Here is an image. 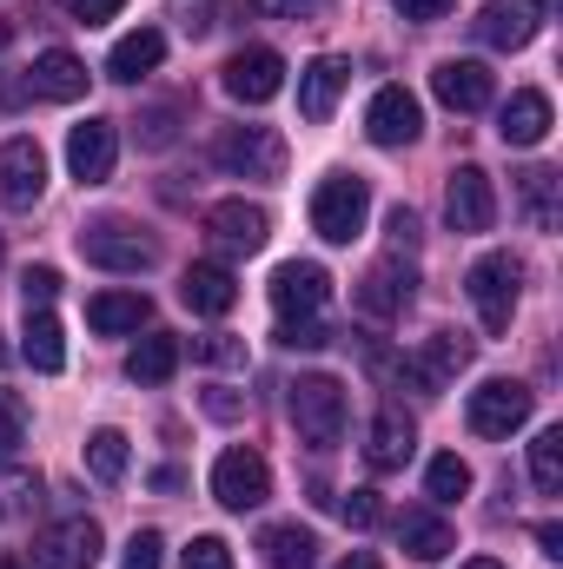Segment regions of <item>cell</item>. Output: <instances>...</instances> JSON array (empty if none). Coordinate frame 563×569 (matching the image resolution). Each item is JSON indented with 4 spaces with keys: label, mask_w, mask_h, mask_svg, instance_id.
I'll return each instance as SVG.
<instances>
[{
    "label": "cell",
    "mask_w": 563,
    "mask_h": 569,
    "mask_svg": "<svg viewBox=\"0 0 563 569\" xmlns=\"http://www.w3.org/2000/svg\"><path fill=\"white\" fill-rule=\"evenodd\" d=\"M365 219H372V186H365L358 172L318 179V192H312V232H318L325 246H352V239L365 232Z\"/></svg>",
    "instance_id": "obj_1"
},
{
    "label": "cell",
    "mask_w": 563,
    "mask_h": 569,
    "mask_svg": "<svg viewBox=\"0 0 563 569\" xmlns=\"http://www.w3.org/2000/svg\"><path fill=\"white\" fill-rule=\"evenodd\" d=\"M285 411H292V430L312 443V450H332L338 437H345V385L338 378H298L292 391H285Z\"/></svg>",
    "instance_id": "obj_2"
},
{
    "label": "cell",
    "mask_w": 563,
    "mask_h": 569,
    "mask_svg": "<svg viewBox=\"0 0 563 569\" xmlns=\"http://www.w3.org/2000/svg\"><path fill=\"white\" fill-rule=\"evenodd\" d=\"M517 284H524V266L511 259V252H484L477 266H471V305H477V325L497 338V331H511V318H517Z\"/></svg>",
    "instance_id": "obj_3"
},
{
    "label": "cell",
    "mask_w": 563,
    "mask_h": 569,
    "mask_svg": "<svg viewBox=\"0 0 563 569\" xmlns=\"http://www.w3.org/2000/svg\"><path fill=\"white\" fill-rule=\"evenodd\" d=\"M531 411H537V391H531V385H517V378H491V385L471 391L464 425L477 430V437H511V430L531 425Z\"/></svg>",
    "instance_id": "obj_4"
},
{
    "label": "cell",
    "mask_w": 563,
    "mask_h": 569,
    "mask_svg": "<svg viewBox=\"0 0 563 569\" xmlns=\"http://www.w3.org/2000/svg\"><path fill=\"white\" fill-rule=\"evenodd\" d=\"M213 497H219L226 510H259V503L273 497V463H266L259 450H246V443L219 450V463H213Z\"/></svg>",
    "instance_id": "obj_5"
},
{
    "label": "cell",
    "mask_w": 563,
    "mask_h": 569,
    "mask_svg": "<svg viewBox=\"0 0 563 569\" xmlns=\"http://www.w3.org/2000/svg\"><path fill=\"white\" fill-rule=\"evenodd\" d=\"M213 152L233 179H285V140L273 127H226Z\"/></svg>",
    "instance_id": "obj_6"
},
{
    "label": "cell",
    "mask_w": 563,
    "mask_h": 569,
    "mask_svg": "<svg viewBox=\"0 0 563 569\" xmlns=\"http://www.w3.org/2000/svg\"><path fill=\"white\" fill-rule=\"evenodd\" d=\"M80 259L100 266V272H134L140 279L146 266H152V239H140L127 219H93L80 232Z\"/></svg>",
    "instance_id": "obj_7"
},
{
    "label": "cell",
    "mask_w": 563,
    "mask_h": 569,
    "mask_svg": "<svg viewBox=\"0 0 563 569\" xmlns=\"http://www.w3.org/2000/svg\"><path fill=\"white\" fill-rule=\"evenodd\" d=\"M226 93L239 100V107H266V100H279L285 93V60L273 47H239L233 60H226Z\"/></svg>",
    "instance_id": "obj_8"
},
{
    "label": "cell",
    "mask_w": 563,
    "mask_h": 569,
    "mask_svg": "<svg viewBox=\"0 0 563 569\" xmlns=\"http://www.w3.org/2000/svg\"><path fill=\"white\" fill-rule=\"evenodd\" d=\"M47 192V152L40 140H7L0 146V206L7 212H33Z\"/></svg>",
    "instance_id": "obj_9"
},
{
    "label": "cell",
    "mask_w": 563,
    "mask_h": 569,
    "mask_svg": "<svg viewBox=\"0 0 563 569\" xmlns=\"http://www.w3.org/2000/svg\"><path fill=\"white\" fill-rule=\"evenodd\" d=\"M444 219L457 232H491L497 226V192H491V172L484 166H457L451 186H444Z\"/></svg>",
    "instance_id": "obj_10"
},
{
    "label": "cell",
    "mask_w": 563,
    "mask_h": 569,
    "mask_svg": "<svg viewBox=\"0 0 563 569\" xmlns=\"http://www.w3.org/2000/svg\"><path fill=\"white\" fill-rule=\"evenodd\" d=\"M418 133H424L418 93H405V87H378L372 107H365V140L372 146H412Z\"/></svg>",
    "instance_id": "obj_11"
},
{
    "label": "cell",
    "mask_w": 563,
    "mask_h": 569,
    "mask_svg": "<svg viewBox=\"0 0 563 569\" xmlns=\"http://www.w3.org/2000/svg\"><path fill=\"white\" fill-rule=\"evenodd\" d=\"M113 159H120L113 120H80V127L67 133V172H73L80 186H107V179H113Z\"/></svg>",
    "instance_id": "obj_12"
},
{
    "label": "cell",
    "mask_w": 563,
    "mask_h": 569,
    "mask_svg": "<svg viewBox=\"0 0 563 569\" xmlns=\"http://www.w3.org/2000/svg\"><path fill=\"white\" fill-rule=\"evenodd\" d=\"M477 40L484 47H497V53H517V47H531L537 40V27H544V7L537 0H491L477 20Z\"/></svg>",
    "instance_id": "obj_13"
},
{
    "label": "cell",
    "mask_w": 563,
    "mask_h": 569,
    "mask_svg": "<svg viewBox=\"0 0 563 569\" xmlns=\"http://www.w3.org/2000/svg\"><path fill=\"white\" fill-rule=\"evenodd\" d=\"M33 563L40 569H93L100 563V523H93V517H67V523H53V530L33 543Z\"/></svg>",
    "instance_id": "obj_14"
},
{
    "label": "cell",
    "mask_w": 563,
    "mask_h": 569,
    "mask_svg": "<svg viewBox=\"0 0 563 569\" xmlns=\"http://www.w3.org/2000/svg\"><path fill=\"white\" fill-rule=\"evenodd\" d=\"M332 298V272L312 266V259H292L273 272V311L279 318H318V305Z\"/></svg>",
    "instance_id": "obj_15"
},
{
    "label": "cell",
    "mask_w": 563,
    "mask_h": 569,
    "mask_svg": "<svg viewBox=\"0 0 563 569\" xmlns=\"http://www.w3.org/2000/svg\"><path fill=\"white\" fill-rule=\"evenodd\" d=\"M431 93H437L451 113H484L491 93H497V80H491L484 60H444V67L431 73Z\"/></svg>",
    "instance_id": "obj_16"
},
{
    "label": "cell",
    "mask_w": 563,
    "mask_h": 569,
    "mask_svg": "<svg viewBox=\"0 0 563 569\" xmlns=\"http://www.w3.org/2000/svg\"><path fill=\"white\" fill-rule=\"evenodd\" d=\"M206 232H213L226 252H266V239H273V219H266V206L219 199V206L206 212Z\"/></svg>",
    "instance_id": "obj_17"
},
{
    "label": "cell",
    "mask_w": 563,
    "mask_h": 569,
    "mask_svg": "<svg viewBox=\"0 0 563 569\" xmlns=\"http://www.w3.org/2000/svg\"><path fill=\"white\" fill-rule=\"evenodd\" d=\"M464 365H471V338H464V331H431L424 351L405 365V378H412L418 391H444Z\"/></svg>",
    "instance_id": "obj_18"
},
{
    "label": "cell",
    "mask_w": 563,
    "mask_h": 569,
    "mask_svg": "<svg viewBox=\"0 0 563 569\" xmlns=\"http://www.w3.org/2000/svg\"><path fill=\"white\" fill-rule=\"evenodd\" d=\"M412 450H418V425H412L398 405H385V411L372 418V437H365V463H372V470H405Z\"/></svg>",
    "instance_id": "obj_19"
},
{
    "label": "cell",
    "mask_w": 563,
    "mask_h": 569,
    "mask_svg": "<svg viewBox=\"0 0 563 569\" xmlns=\"http://www.w3.org/2000/svg\"><path fill=\"white\" fill-rule=\"evenodd\" d=\"M179 298H186L199 318H226V311L239 305V279H233L226 266L199 259V266H186V279H179Z\"/></svg>",
    "instance_id": "obj_20"
},
{
    "label": "cell",
    "mask_w": 563,
    "mask_h": 569,
    "mask_svg": "<svg viewBox=\"0 0 563 569\" xmlns=\"http://www.w3.org/2000/svg\"><path fill=\"white\" fill-rule=\"evenodd\" d=\"M27 87H33L40 100H80V93H87V60L67 53V47H47V53L27 67Z\"/></svg>",
    "instance_id": "obj_21"
},
{
    "label": "cell",
    "mask_w": 563,
    "mask_h": 569,
    "mask_svg": "<svg viewBox=\"0 0 563 569\" xmlns=\"http://www.w3.org/2000/svg\"><path fill=\"white\" fill-rule=\"evenodd\" d=\"M345 80H352V67L345 60H312L305 73H298V113L312 120V127H325L332 120V107H338V93H345Z\"/></svg>",
    "instance_id": "obj_22"
},
{
    "label": "cell",
    "mask_w": 563,
    "mask_h": 569,
    "mask_svg": "<svg viewBox=\"0 0 563 569\" xmlns=\"http://www.w3.org/2000/svg\"><path fill=\"white\" fill-rule=\"evenodd\" d=\"M497 133L504 146H544L551 140V93H537V87H524V93H511V107L497 113Z\"/></svg>",
    "instance_id": "obj_23"
},
{
    "label": "cell",
    "mask_w": 563,
    "mask_h": 569,
    "mask_svg": "<svg viewBox=\"0 0 563 569\" xmlns=\"http://www.w3.org/2000/svg\"><path fill=\"white\" fill-rule=\"evenodd\" d=\"M398 543H405L412 563H444V557L457 550V537H451V523H444L437 510H405V517H398Z\"/></svg>",
    "instance_id": "obj_24"
},
{
    "label": "cell",
    "mask_w": 563,
    "mask_h": 569,
    "mask_svg": "<svg viewBox=\"0 0 563 569\" xmlns=\"http://www.w3.org/2000/svg\"><path fill=\"white\" fill-rule=\"evenodd\" d=\"M358 305H365V318H398V311L412 305V272H405L398 259L372 266V272H365V284H358Z\"/></svg>",
    "instance_id": "obj_25"
},
{
    "label": "cell",
    "mask_w": 563,
    "mask_h": 569,
    "mask_svg": "<svg viewBox=\"0 0 563 569\" xmlns=\"http://www.w3.org/2000/svg\"><path fill=\"white\" fill-rule=\"evenodd\" d=\"M146 318H152V298H146V291H100V298H87V325L107 331V338L140 331Z\"/></svg>",
    "instance_id": "obj_26"
},
{
    "label": "cell",
    "mask_w": 563,
    "mask_h": 569,
    "mask_svg": "<svg viewBox=\"0 0 563 569\" xmlns=\"http://www.w3.org/2000/svg\"><path fill=\"white\" fill-rule=\"evenodd\" d=\"M20 358L40 371V378H53L60 365H67V338H60V318L40 305V311H27V331H20Z\"/></svg>",
    "instance_id": "obj_27"
},
{
    "label": "cell",
    "mask_w": 563,
    "mask_h": 569,
    "mask_svg": "<svg viewBox=\"0 0 563 569\" xmlns=\"http://www.w3.org/2000/svg\"><path fill=\"white\" fill-rule=\"evenodd\" d=\"M159 60H166V33H159V27H140V33H127V40L107 53V73L134 87V80H146Z\"/></svg>",
    "instance_id": "obj_28"
},
{
    "label": "cell",
    "mask_w": 563,
    "mask_h": 569,
    "mask_svg": "<svg viewBox=\"0 0 563 569\" xmlns=\"http://www.w3.org/2000/svg\"><path fill=\"white\" fill-rule=\"evenodd\" d=\"M259 557H266V569H312L318 563V537L305 523H273L259 537Z\"/></svg>",
    "instance_id": "obj_29"
},
{
    "label": "cell",
    "mask_w": 563,
    "mask_h": 569,
    "mask_svg": "<svg viewBox=\"0 0 563 569\" xmlns=\"http://www.w3.org/2000/svg\"><path fill=\"white\" fill-rule=\"evenodd\" d=\"M172 371H179V338H166V331H152V338H140L127 351V378L134 385H166Z\"/></svg>",
    "instance_id": "obj_30"
},
{
    "label": "cell",
    "mask_w": 563,
    "mask_h": 569,
    "mask_svg": "<svg viewBox=\"0 0 563 569\" xmlns=\"http://www.w3.org/2000/svg\"><path fill=\"white\" fill-rule=\"evenodd\" d=\"M557 172H551V166H531V172H524V179H517V192H524V212H531V226H537V232H551V226H557Z\"/></svg>",
    "instance_id": "obj_31"
},
{
    "label": "cell",
    "mask_w": 563,
    "mask_h": 569,
    "mask_svg": "<svg viewBox=\"0 0 563 569\" xmlns=\"http://www.w3.org/2000/svg\"><path fill=\"white\" fill-rule=\"evenodd\" d=\"M424 497H431V503H457V497H471V463H464L457 450L431 457V470H424Z\"/></svg>",
    "instance_id": "obj_32"
},
{
    "label": "cell",
    "mask_w": 563,
    "mask_h": 569,
    "mask_svg": "<svg viewBox=\"0 0 563 569\" xmlns=\"http://www.w3.org/2000/svg\"><path fill=\"white\" fill-rule=\"evenodd\" d=\"M531 483L544 490V497H557L563 490V430H537V443H531Z\"/></svg>",
    "instance_id": "obj_33"
},
{
    "label": "cell",
    "mask_w": 563,
    "mask_h": 569,
    "mask_svg": "<svg viewBox=\"0 0 563 569\" xmlns=\"http://www.w3.org/2000/svg\"><path fill=\"white\" fill-rule=\"evenodd\" d=\"M87 470L100 483H120L127 477V430H93L87 437Z\"/></svg>",
    "instance_id": "obj_34"
},
{
    "label": "cell",
    "mask_w": 563,
    "mask_h": 569,
    "mask_svg": "<svg viewBox=\"0 0 563 569\" xmlns=\"http://www.w3.org/2000/svg\"><path fill=\"white\" fill-rule=\"evenodd\" d=\"M179 569H233V543H226V537H192L186 557H179Z\"/></svg>",
    "instance_id": "obj_35"
},
{
    "label": "cell",
    "mask_w": 563,
    "mask_h": 569,
    "mask_svg": "<svg viewBox=\"0 0 563 569\" xmlns=\"http://www.w3.org/2000/svg\"><path fill=\"white\" fill-rule=\"evenodd\" d=\"M279 345L285 351H318V345H332V331L318 318H279Z\"/></svg>",
    "instance_id": "obj_36"
},
{
    "label": "cell",
    "mask_w": 563,
    "mask_h": 569,
    "mask_svg": "<svg viewBox=\"0 0 563 569\" xmlns=\"http://www.w3.org/2000/svg\"><path fill=\"white\" fill-rule=\"evenodd\" d=\"M20 291H27V311H40V305L60 298V272H53V266H27V272H20Z\"/></svg>",
    "instance_id": "obj_37"
},
{
    "label": "cell",
    "mask_w": 563,
    "mask_h": 569,
    "mask_svg": "<svg viewBox=\"0 0 563 569\" xmlns=\"http://www.w3.org/2000/svg\"><path fill=\"white\" fill-rule=\"evenodd\" d=\"M159 563H166V537L159 530H140L127 543V557H120V569H159Z\"/></svg>",
    "instance_id": "obj_38"
},
{
    "label": "cell",
    "mask_w": 563,
    "mask_h": 569,
    "mask_svg": "<svg viewBox=\"0 0 563 569\" xmlns=\"http://www.w3.org/2000/svg\"><path fill=\"white\" fill-rule=\"evenodd\" d=\"M338 517L352 523V530H372L385 510H378V490H352V497H338Z\"/></svg>",
    "instance_id": "obj_39"
},
{
    "label": "cell",
    "mask_w": 563,
    "mask_h": 569,
    "mask_svg": "<svg viewBox=\"0 0 563 569\" xmlns=\"http://www.w3.org/2000/svg\"><path fill=\"white\" fill-rule=\"evenodd\" d=\"M192 351H199L206 365H246V345H239V338H226V331H213V338H192Z\"/></svg>",
    "instance_id": "obj_40"
},
{
    "label": "cell",
    "mask_w": 563,
    "mask_h": 569,
    "mask_svg": "<svg viewBox=\"0 0 563 569\" xmlns=\"http://www.w3.org/2000/svg\"><path fill=\"white\" fill-rule=\"evenodd\" d=\"M67 7H73V20H80V27H100V20H113L127 0H67Z\"/></svg>",
    "instance_id": "obj_41"
},
{
    "label": "cell",
    "mask_w": 563,
    "mask_h": 569,
    "mask_svg": "<svg viewBox=\"0 0 563 569\" xmlns=\"http://www.w3.org/2000/svg\"><path fill=\"white\" fill-rule=\"evenodd\" d=\"M405 20H418V27H431V20H444L451 13V0H392Z\"/></svg>",
    "instance_id": "obj_42"
},
{
    "label": "cell",
    "mask_w": 563,
    "mask_h": 569,
    "mask_svg": "<svg viewBox=\"0 0 563 569\" xmlns=\"http://www.w3.org/2000/svg\"><path fill=\"white\" fill-rule=\"evenodd\" d=\"M392 246H398V252H418V219H412V206L392 212Z\"/></svg>",
    "instance_id": "obj_43"
},
{
    "label": "cell",
    "mask_w": 563,
    "mask_h": 569,
    "mask_svg": "<svg viewBox=\"0 0 563 569\" xmlns=\"http://www.w3.org/2000/svg\"><path fill=\"white\" fill-rule=\"evenodd\" d=\"M20 430H27L20 405H7V398H0V450H13V443H20Z\"/></svg>",
    "instance_id": "obj_44"
},
{
    "label": "cell",
    "mask_w": 563,
    "mask_h": 569,
    "mask_svg": "<svg viewBox=\"0 0 563 569\" xmlns=\"http://www.w3.org/2000/svg\"><path fill=\"white\" fill-rule=\"evenodd\" d=\"M239 411H246V405H239V398H226V391H213V398H206V418H219V425H233Z\"/></svg>",
    "instance_id": "obj_45"
},
{
    "label": "cell",
    "mask_w": 563,
    "mask_h": 569,
    "mask_svg": "<svg viewBox=\"0 0 563 569\" xmlns=\"http://www.w3.org/2000/svg\"><path fill=\"white\" fill-rule=\"evenodd\" d=\"M537 543H544V557H563V530L557 523H537Z\"/></svg>",
    "instance_id": "obj_46"
},
{
    "label": "cell",
    "mask_w": 563,
    "mask_h": 569,
    "mask_svg": "<svg viewBox=\"0 0 563 569\" xmlns=\"http://www.w3.org/2000/svg\"><path fill=\"white\" fill-rule=\"evenodd\" d=\"M338 569H385V563H378L372 550H352V557H345V563H338Z\"/></svg>",
    "instance_id": "obj_47"
},
{
    "label": "cell",
    "mask_w": 563,
    "mask_h": 569,
    "mask_svg": "<svg viewBox=\"0 0 563 569\" xmlns=\"http://www.w3.org/2000/svg\"><path fill=\"white\" fill-rule=\"evenodd\" d=\"M285 13H312V7H325V0H279Z\"/></svg>",
    "instance_id": "obj_48"
},
{
    "label": "cell",
    "mask_w": 563,
    "mask_h": 569,
    "mask_svg": "<svg viewBox=\"0 0 563 569\" xmlns=\"http://www.w3.org/2000/svg\"><path fill=\"white\" fill-rule=\"evenodd\" d=\"M457 569H504V563H491V557H471V563H457Z\"/></svg>",
    "instance_id": "obj_49"
},
{
    "label": "cell",
    "mask_w": 563,
    "mask_h": 569,
    "mask_svg": "<svg viewBox=\"0 0 563 569\" xmlns=\"http://www.w3.org/2000/svg\"><path fill=\"white\" fill-rule=\"evenodd\" d=\"M7 40H13V27H7V13H0V53H7Z\"/></svg>",
    "instance_id": "obj_50"
},
{
    "label": "cell",
    "mask_w": 563,
    "mask_h": 569,
    "mask_svg": "<svg viewBox=\"0 0 563 569\" xmlns=\"http://www.w3.org/2000/svg\"><path fill=\"white\" fill-rule=\"evenodd\" d=\"M0 259H7V246H0Z\"/></svg>",
    "instance_id": "obj_51"
}]
</instances>
